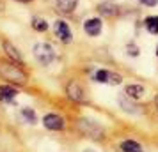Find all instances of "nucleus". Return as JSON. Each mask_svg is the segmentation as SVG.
Masks as SVG:
<instances>
[{
    "instance_id": "obj_19",
    "label": "nucleus",
    "mask_w": 158,
    "mask_h": 152,
    "mask_svg": "<svg viewBox=\"0 0 158 152\" xmlns=\"http://www.w3.org/2000/svg\"><path fill=\"white\" fill-rule=\"evenodd\" d=\"M100 11L103 13V14H114L115 13V6H112V4H101Z\"/></svg>"
},
{
    "instance_id": "obj_13",
    "label": "nucleus",
    "mask_w": 158,
    "mask_h": 152,
    "mask_svg": "<svg viewBox=\"0 0 158 152\" xmlns=\"http://www.w3.org/2000/svg\"><path fill=\"white\" fill-rule=\"evenodd\" d=\"M4 50H6V53H7L9 57L13 58V62H22V55H20V51L16 50L11 43L6 41V43H4Z\"/></svg>"
},
{
    "instance_id": "obj_8",
    "label": "nucleus",
    "mask_w": 158,
    "mask_h": 152,
    "mask_svg": "<svg viewBox=\"0 0 158 152\" xmlns=\"http://www.w3.org/2000/svg\"><path fill=\"white\" fill-rule=\"evenodd\" d=\"M16 95H18V92L11 85H0V99L4 103H13Z\"/></svg>"
},
{
    "instance_id": "obj_10",
    "label": "nucleus",
    "mask_w": 158,
    "mask_h": 152,
    "mask_svg": "<svg viewBox=\"0 0 158 152\" xmlns=\"http://www.w3.org/2000/svg\"><path fill=\"white\" fill-rule=\"evenodd\" d=\"M131 97H128L126 94L119 95V106H121L124 111H128V113H139V110H137V106L133 104V103L130 101Z\"/></svg>"
},
{
    "instance_id": "obj_23",
    "label": "nucleus",
    "mask_w": 158,
    "mask_h": 152,
    "mask_svg": "<svg viewBox=\"0 0 158 152\" xmlns=\"http://www.w3.org/2000/svg\"><path fill=\"white\" fill-rule=\"evenodd\" d=\"M155 104H156V110H158V95L155 97Z\"/></svg>"
},
{
    "instance_id": "obj_18",
    "label": "nucleus",
    "mask_w": 158,
    "mask_h": 152,
    "mask_svg": "<svg viewBox=\"0 0 158 152\" xmlns=\"http://www.w3.org/2000/svg\"><path fill=\"white\" fill-rule=\"evenodd\" d=\"M121 74H117V72H108V83L110 85H119L121 83Z\"/></svg>"
},
{
    "instance_id": "obj_4",
    "label": "nucleus",
    "mask_w": 158,
    "mask_h": 152,
    "mask_svg": "<svg viewBox=\"0 0 158 152\" xmlns=\"http://www.w3.org/2000/svg\"><path fill=\"white\" fill-rule=\"evenodd\" d=\"M53 30H55V36H57L62 43H71L73 34H71V30H69V25H68L64 20H55Z\"/></svg>"
},
{
    "instance_id": "obj_24",
    "label": "nucleus",
    "mask_w": 158,
    "mask_h": 152,
    "mask_svg": "<svg viewBox=\"0 0 158 152\" xmlns=\"http://www.w3.org/2000/svg\"><path fill=\"white\" fill-rule=\"evenodd\" d=\"M84 152H93V150H91V149H87V150H84Z\"/></svg>"
},
{
    "instance_id": "obj_22",
    "label": "nucleus",
    "mask_w": 158,
    "mask_h": 152,
    "mask_svg": "<svg viewBox=\"0 0 158 152\" xmlns=\"http://www.w3.org/2000/svg\"><path fill=\"white\" fill-rule=\"evenodd\" d=\"M16 2H22V4H29V2H32V0H16Z\"/></svg>"
},
{
    "instance_id": "obj_11",
    "label": "nucleus",
    "mask_w": 158,
    "mask_h": 152,
    "mask_svg": "<svg viewBox=\"0 0 158 152\" xmlns=\"http://www.w3.org/2000/svg\"><path fill=\"white\" fill-rule=\"evenodd\" d=\"M124 94L128 97H131V99H140L144 95V87L142 85H126Z\"/></svg>"
},
{
    "instance_id": "obj_3",
    "label": "nucleus",
    "mask_w": 158,
    "mask_h": 152,
    "mask_svg": "<svg viewBox=\"0 0 158 152\" xmlns=\"http://www.w3.org/2000/svg\"><path fill=\"white\" fill-rule=\"evenodd\" d=\"M78 129L82 131L84 134L94 138V140L103 138V127H101L98 122L89 120V119H80V120H78Z\"/></svg>"
},
{
    "instance_id": "obj_9",
    "label": "nucleus",
    "mask_w": 158,
    "mask_h": 152,
    "mask_svg": "<svg viewBox=\"0 0 158 152\" xmlns=\"http://www.w3.org/2000/svg\"><path fill=\"white\" fill-rule=\"evenodd\" d=\"M77 4H78V0H57L59 11H60V13H64V14L73 13V11L77 9Z\"/></svg>"
},
{
    "instance_id": "obj_17",
    "label": "nucleus",
    "mask_w": 158,
    "mask_h": 152,
    "mask_svg": "<svg viewBox=\"0 0 158 152\" xmlns=\"http://www.w3.org/2000/svg\"><path fill=\"white\" fill-rule=\"evenodd\" d=\"M22 117H23V119H25L29 124H34V122H36V113H34L30 108H23V110H22Z\"/></svg>"
},
{
    "instance_id": "obj_5",
    "label": "nucleus",
    "mask_w": 158,
    "mask_h": 152,
    "mask_svg": "<svg viewBox=\"0 0 158 152\" xmlns=\"http://www.w3.org/2000/svg\"><path fill=\"white\" fill-rule=\"evenodd\" d=\"M43 124H44V127L50 129V131H60L64 127V119L55 115V113H48L43 119Z\"/></svg>"
},
{
    "instance_id": "obj_16",
    "label": "nucleus",
    "mask_w": 158,
    "mask_h": 152,
    "mask_svg": "<svg viewBox=\"0 0 158 152\" xmlns=\"http://www.w3.org/2000/svg\"><path fill=\"white\" fill-rule=\"evenodd\" d=\"M108 72L110 71H105V69L96 71L94 72V81H98V83H108Z\"/></svg>"
},
{
    "instance_id": "obj_7",
    "label": "nucleus",
    "mask_w": 158,
    "mask_h": 152,
    "mask_svg": "<svg viewBox=\"0 0 158 152\" xmlns=\"http://www.w3.org/2000/svg\"><path fill=\"white\" fill-rule=\"evenodd\" d=\"M66 92H68V97L73 99V101H77V103L84 101V90H82V87H80L78 83H75V81L69 83L68 88H66Z\"/></svg>"
},
{
    "instance_id": "obj_21",
    "label": "nucleus",
    "mask_w": 158,
    "mask_h": 152,
    "mask_svg": "<svg viewBox=\"0 0 158 152\" xmlns=\"http://www.w3.org/2000/svg\"><path fill=\"white\" fill-rule=\"evenodd\" d=\"M140 4H144V6H148V7H155L158 4V0H139Z\"/></svg>"
},
{
    "instance_id": "obj_2",
    "label": "nucleus",
    "mask_w": 158,
    "mask_h": 152,
    "mask_svg": "<svg viewBox=\"0 0 158 152\" xmlns=\"http://www.w3.org/2000/svg\"><path fill=\"white\" fill-rule=\"evenodd\" d=\"M34 57H36V60L41 65H48V64H52V62H53L55 53H53V48H52L50 44L37 43L36 46H34Z\"/></svg>"
},
{
    "instance_id": "obj_1",
    "label": "nucleus",
    "mask_w": 158,
    "mask_h": 152,
    "mask_svg": "<svg viewBox=\"0 0 158 152\" xmlns=\"http://www.w3.org/2000/svg\"><path fill=\"white\" fill-rule=\"evenodd\" d=\"M0 76H2L4 80L11 81V83H16V85L27 83V74H25L18 65L13 64V62H4V60H0Z\"/></svg>"
},
{
    "instance_id": "obj_25",
    "label": "nucleus",
    "mask_w": 158,
    "mask_h": 152,
    "mask_svg": "<svg viewBox=\"0 0 158 152\" xmlns=\"http://www.w3.org/2000/svg\"><path fill=\"white\" fill-rule=\"evenodd\" d=\"M156 57H158V46H156Z\"/></svg>"
},
{
    "instance_id": "obj_14",
    "label": "nucleus",
    "mask_w": 158,
    "mask_h": 152,
    "mask_svg": "<svg viewBox=\"0 0 158 152\" xmlns=\"http://www.w3.org/2000/svg\"><path fill=\"white\" fill-rule=\"evenodd\" d=\"M121 150L123 152H144L142 147L137 143V142H133V140H126V142H123L121 143Z\"/></svg>"
},
{
    "instance_id": "obj_15",
    "label": "nucleus",
    "mask_w": 158,
    "mask_h": 152,
    "mask_svg": "<svg viewBox=\"0 0 158 152\" xmlns=\"http://www.w3.org/2000/svg\"><path fill=\"white\" fill-rule=\"evenodd\" d=\"M32 29L36 30V32H44V30L48 29V23H46L44 18L36 16V18H32Z\"/></svg>"
},
{
    "instance_id": "obj_6",
    "label": "nucleus",
    "mask_w": 158,
    "mask_h": 152,
    "mask_svg": "<svg viewBox=\"0 0 158 152\" xmlns=\"http://www.w3.org/2000/svg\"><path fill=\"white\" fill-rule=\"evenodd\" d=\"M84 29L91 37H96L101 34V29H103V23H101L100 18H89L85 23H84Z\"/></svg>"
},
{
    "instance_id": "obj_12",
    "label": "nucleus",
    "mask_w": 158,
    "mask_h": 152,
    "mask_svg": "<svg viewBox=\"0 0 158 152\" xmlns=\"http://www.w3.org/2000/svg\"><path fill=\"white\" fill-rule=\"evenodd\" d=\"M144 25H146V29H148L149 34H153V36L158 34V16H148Z\"/></svg>"
},
{
    "instance_id": "obj_20",
    "label": "nucleus",
    "mask_w": 158,
    "mask_h": 152,
    "mask_svg": "<svg viewBox=\"0 0 158 152\" xmlns=\"http://www.w3.org/2000/svg\"><path fill=\"white\" fill-rule=\"evenodd\" d=\"M126 51H128L130 57H137V55H139V48H137L133 43H128V44H126Z\"/></svg>"
}]
</instances>
